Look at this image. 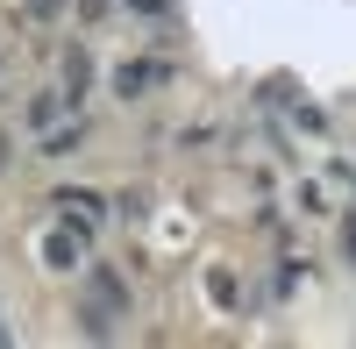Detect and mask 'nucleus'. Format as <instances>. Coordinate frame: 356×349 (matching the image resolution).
Returning a JSON list of instances; mask_svg holds the SVG:
<instances>
[{
    "instance_id": "nucleus-1",
    "label": "nucleus",
    "mask_w": 356,
    "mask_h": 349,
    "mask_svg": "<svg viewBox=\"0 0 356 349\" xmlns=\"http://www.w3.org/2000/svg\"><path fill=\"white\" fill-rule=\"evenodd\" d=\"M157 79H164V65H150V57H143V65H122V72H114V93L136 100V93H150Z\"/></svg>"
},
{
    "instance_id": "nucleus-2",
    "label": "nucleus",
    "mask_w": 356,
    "mask_h": 349,
    "mask_svg": "<svg viewBox=\"0 0 356 349\" xmlns=\"http://www.w3.org/2000/svg\"><path fill=\"white\" fill-rule=\"evenodd\" d=\"M43 257H50V271H72V257H79V228H50V236H43Z\"/></svg>"
},
{
    "instance_id": "nucleus-3",
    "label": "nucleus",
    "mask_w": 356,
    "mask_h": 349,
    "mask_svg": "<svg viewBox=\"0 0 356 349\" xmlns=\"http://www.w3.org/2000/svg\"><path fill=\"white\" fill-rule=\"evenodd\" d=\"M57 207H65L72 228H93V221H100V200H93V193H57Z\"/></svg>"
},
{
    "instance_id": "nucleus-4",
    "label": "nucleus",
    "mask_w": 356,
    "mask_h": 349,
    "mask_svg": "<svg viewBox=\"0 0 356 349\" xmlns=\"http://www.w3.org/2000/svg\"><path fill=\"white\" fill-rule=\"evenodd\" d=\"M72 150H79V129H50L43 136V157H72Z\"/></svg>"
},
{
    "instance_id": "nucleus-5",
    "label": "nucleus",
    "mask_w": 356,
    "mask_h": 349,
    "mask_svg": "<svg viewBox=\"0 0 356 349\" xmlns=\"http://www.w3.org/2000/svg\"><path fill=\"white\" fill-rule=\"evenodd\" d=\"M29 122H36V129H50V122H57V93H43V100H29Z\"/></svg>"
},
{
    "instance_id": "nucleus-6",
    "label": "nucleus",
    "mask_w": 356,
    "mask_h": 349,
    "mask_svg": "<svg viewBox=\"0 0 356 349\" xmlns=\"http://www.w3.org/2000/svg\"><path fill=\"white\" fill-rule=\"evenodd\" d=\"M129 8H136V15H164L171 0H129Z\"/></svg>"
}]
</instances>
